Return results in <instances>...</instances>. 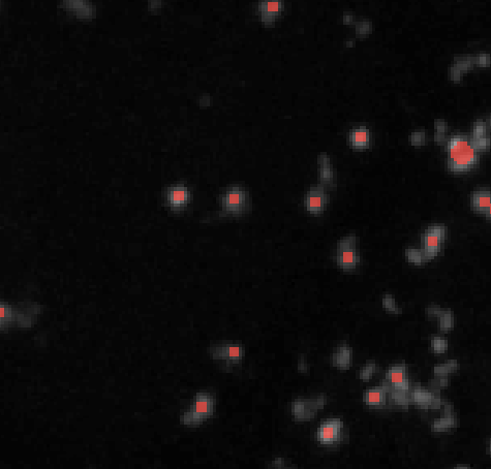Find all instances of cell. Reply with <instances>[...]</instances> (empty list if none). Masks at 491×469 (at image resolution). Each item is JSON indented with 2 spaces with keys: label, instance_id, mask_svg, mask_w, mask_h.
I'll return each instance as SVG.
<instances>
[{
  "label": "cell",
  "instance_id": "6da1fadb",
  "mask_svg": "<svg viewBox=\"0 0 491 469\" xmlns=\"http://www.w3.org/2000/svg\"><path fill=\"white\" fill-rule=\"evenodd\" d=\"M39 311V307L35 304H26L18 307L1 304V328L7 326L9 323H16L20 327H30L35 322V318Z\"/></svg>",
  "mask_w": 491,
  "mask_h": 469
},
{
  "label": "cell",
  "instance_id": "484cf974",
  "mask_svg": "<svg viewBox=\"0 0 491 469\" xmlns=\"http://www.w3.org/2000/svg\"><path fill=\"white\" fill-rule=\"evenodd\" d=\"M405 257L406 259L414 262V264L416 265H421L422 262L424 261H426L424 259V256H423V253L421 250H418V249H413V248H408L405 250Z\"/></svg>",
  "mask_w": 491,
  "mask_h": 469
},
{
  "label": "cell",
  "instance_id": "7a4b0ae2",
  "mask_svg": "<svg viewBox=\"0 0 491 469\" xmlns=\"http://www.w3.org/2000/svg\"><path fill=\"white\" fill-rule=\"evenodd\" d=\"M360 257L357 249V238L349 235L339 240L336 249V262L342 270H353L357 268Z\"/></svg>",
  "mask_w": 491,
  "mask_h": 469
},
{
  "label": "cell",
  "instance_id": "ee69618b",
  "mask_svg": "<svg viewBox=\"0 0 491 469\" xmlns=\"http://www.w3.org/2000/svg\"><path fill=\"white\" fill-rule=\"evenodd\" d=\"M489 121H490V124H491V116H490V118H489Z\"/></svg>",
  "mask_w": 491,
  "mask_h": 469
},
{
  "label": "cell",
  "instance_id": "3957f363",
  "mask_svg": "<svg viewBox=\"0 0 491 469\" xmlns=\"http://www.w3.org/2000/svg\"><path fill=\"white\" fill-rule=\"evenodd\" d=\"M214 401L211 395L206 393H199L195 396V401L193 407L184 414L183 423L186 425L196 424L202 419L208 417L213 413Z\"/></svg>",
  "mask_w": 491,
  "mask_h": 469
},
{
  "label": "cell",
  "instance_id": "d6a6232c",
  "mask_svg": "<svg viewBox=\"0 0 491 469\" xmlns=\"http://www.w3.org/2000/svg\"><path fill=\"white\" fill-rule=\"evenodd\" d=\"M428 230H430V232L433 234H436L437 236L441 238V239H443V238L445 237V234H446V227L444 226H438V225L432 226L428 228Z\"/></svg>",
  "mask_w": 491,
  "mask_h": 469
},
{
  "label": "cell",
  "instance_id": "f546056e",
  "mask_svg": "<svg viewBox=\"0 0 491 469\" xmlns=\"http://www.w3.org/2000/svg\"><path fill=\"white\" fill-rule=\"evenodd\" d=\"M474 60L479 67H488L491 63V56L488 54H480L478 56H474Z\"/></svg>",
  "mask_w": 491,
  "mask_h": 469
},
{
  "label": "cell",
  "instance_id": "1f68e13d",
  "mask_svg": "<svg viewBox=\"0 0 491 469\" xmlns=\"http://www.w3.org/2000/svg\"><path fill=\"white\" fill-rule=\"evenodd\" d=\"M356 30L358 35H364L369 34L370 31V24L368 22H360L356 25Z\"/></svg>",
  "mask_w": 491,
  "mask_h": 469
},
{
  "label": "cell",
  "instance_id": "ac0fdd59",
  "mask_svg": "<svg viewBox=\"0 0 491 469\" xmlns=\"http://www.w3.org/2000/svg\"><path fill=\"white\" fill-rule=\"evenodd\" d=\"M472 206L477 211H486L491 203V192L489 191H478L472 196Z\"/></svg>",
  "mask_w": 491,
  "mask_h": 469
},
{
  "label": "cell",
  "instance_id": "ffe728a7",
  "mask_svg": "<svg viewBox=\"0 0 491 469\" xmlns=\"http://www.w3.org/2000/svg\"><path fill=\"white\" fill-rule=\"evenodd\" d=\"M457 368H458L457 361L450 360L447 361L444 364L437 365L433 368V373H435L436 376H448L449 373L454 372Z\"/></svg>",
  "mask_w": 491,
  "mask_h": 469
},
{
  "label": "cell",
  "instance_id": "603a6c76",
  "mask_svg": "<svg viewBox=\"0 0 491 469\" xmlns=\"http://www.w3.org/2000/svg\"><path fill=\"white\" fill-rule=\"evenodd\" d=\"M383 307L386 309L387 311L389 312H392V313H402V308H399L397 306V304L395 302V299L394 297H393L392 295H386L385 297L383 298Z\"/></svg>",
  "mask_w": 491,
  "mask_h": 469
},
{
  "label": "cell",
  "instance_id": "ab89813d",
  "mask_svg": "<svg viewBox=\"0 0 491 469\" xmlns=\"http://www.w3.org/2000/svg\"><path fill=\"white\" fill-rule=\"evenodd\" d=\"M452 469H471V468L469 466H465V465H459V466L453 467Z\"/></svg>",
  "mask_w": 491,
  "mask_h": 469
},
{
  "label": "cell",
  "instance_id": "7402d4cb",
  "mask_svg": "<svg viewBox=\"0 0 491 469\" xmlns=\"http://www.w3.org/2000/svg\"><path fill=\"white\" fill-rule=\"evenodd\" d=\"M187 191L184 188H176L171 191L170 199L173 205H181L187 200Z\"/></svg>",
  "mask_w": 491,
  "mask_h": 469
},
{
  "label": "cell",
  "instance_id": "7bdbcfd3",
  "mask_svg": "<svg viewBox=\"0 0 491 469\" xmlns=\"http://www.w3.org/2000/svg\"><path fill=\"white\" fill-rule=\"evenodd\" d=\"M489 452H490V455H491V439H490V442H489Z\"/></svg>",
  "mask_w": 491,
  "mask_h": 469
},
{
  "label": "cell",
  "instance_id": "2e32d148",
  "mask_svg": "<svg viewBox=\"0 0 491 469\" xmlns=\"http://www.w3.org/2000/svg\"><path fill=\"white\" fill-rule=\"evenodd\" d=\"M387 392L385 391L383 386L380 388H374L368 390L364 395V401L367 405L380 407L385 405L387 400Z\"/></svg>",
  "mask_w": 491,
  "mask_h": 469
},
{
  "label": "cell",
  "instance_id": "f1b7e54d",
  "mask_svg": "<svg viewBox=\"0 0 491 469\" xmlns=\"http://www.w3.org/2000/svg\"><path fill=\"white\" fill-rule=\"evenodd\" d=\"M486 135V123L483 120H478L473 126V137H482Z\"/></svg>",
  "mask_w": 491,
  "mask_h": 469
},
{
  "label": "cell",
  "instance_id": "e0dca14e",
  "mask_svg": "<svg viewBox=\"0 0 491 469\" xmlns=\"http://www.w3.org/2000/svg\"><path fill=\"white\" fill-rule=\"evenodd\" d=\"M318 173H320L321 181L325 184H331L333 182V168L332 164L326 154H321L318 156Z\"/></svg>",
  "mask_w": 491,
  "mask_h": 469
},
{
  "label": "cell",
  "instance_id": "ba28073f",
  "mask_svg": "<svg viewBox=\"0 0 491 469\" xmlns=\"http://www.w3.org/2000/svg\"><path fill=\"white\" fill-rule=\"evenodd\" d=\"M247 204V194L242 188H232L223 197V206L227 212L239 213Z\"/></svg>",
  "mask_w": 491,
  "mask_h": 469
},
{
  "label": "cell",
  "instance_id": "5bb4252c",
  "mask_svg": "<svg viewBox=\"0 0 491 469\" xmlns=\"http://www.w3.org/2000/svg\"><path fill=\"white\" fill-rule=\"evenodd\" d=\"M437 393L439 392H429L422 388H414L413 391H411V399L412 402L416 403L417 405H419L422 408H430L432 400L435 398Z\"/></svg>",
  "mask_w": 491,
  "mask_h": 469
},
{
  "label": "cell",
  "instance_id": "83f0119b",
  "mask_svg": "<svg viewBox=\"0 0 491 469\" xmlns=\"http://www.w3.org/2000/svg\"><path fill=\"white\" fill-rule=\"evenodd\" d=\"M431 347L436 352H443L448 348V342L438 337H433L431 339Z\"/></svg>",
  "mask_w": 491,
  "mask_h": 469
},
{
  "label": "cell",
  "instance_id": "cb8c5ba5",
  "mask_svg": "<svg viewBox=\"0 0 491 469\" xmlns=\"http://www.w3.org/2000/svg\"><path fill=\"white\" fill-rule=\"evenodd\" d=\"M476 63L474 56H458L455 57V67L460 70L470 69L472 65Z\"/></svg>",
  "mask_w": 491,
  "mask_h": 469
},
{
  "label": "cell",
  "instance_id": "5b68a950",
  "mask_svg": "<svg viewBox=\"0 0 491 469\" xmlns=\"http://www.w3.org/2000/svg\"><path fill=\"white\" fill-rule=\"evenodd\" d=\"M325 395H317L308 399H297L292 403V413L297 419H309L316 416V411L324 407Z\"/></svg>",
  "mask_w": 491,
  "mask_h": 469
},
{
  "label": "cell",
  "instance_id": "836d02e7",
  "mask_svg": "<svg viewBox=\"0 0 491 469\" xmlns=\"http://www.w3.org/2000/svg\"><path fill=\"white\" fill-rule=\"evenodd\" d=\"M271 466L276 469H296V467L295 466H291V467L285 466L284 460L282 458H275L273 460V462L271 463Z\"/></svg>",
  "mask_w": 491,
  "mask_h": 469
},
{
  "label": "cell",
  "instance_id": "f35d334b",
  "mask_svg": "<svg viewBox=\"0 0 491 469\" xmlns=\"http://www.w3.org/2000/svg\"><path fill=\"white\" fill-rule=\"evenodd\" d=\"M445 139H446V137H445V134H440V133H436V135H435V139H436V141H437V142H438V143H441V142H444V141H445Z\"/></svg>",
  "mask_w": 491,
  "mask_h": 469
},
{
  "label": "cell",
  "instance_id": "277c9868",
  "mask_svg": "<svg viewBox=\"0 0 491 469\" xmlns=\"http://www.w3.org/2000/svg\"><path fill=\"white\" fill-rule=\"evenodd\" d=\"M382 386L387 392V394L392 391H410L411 383L406 377L405 364L399 363L392 365L388 369Z\"/></svg>",
  "mask_w": 491,
  "mask_h": 469
},
{
  "label": "cell",
  "instance_id": "74e56055",
  "mask_svg": "<svg viewBox=\"0 0 491 469\" xmlns=\"http://www.w3.org/2000/svg\"><path fill=\"white\" fill-rule=\"evenodd\" d=\"M298 369L300 370V371H306V370H307L306 362H304L303 360H300L298 362Z\"/></svg>",
  "mask_w": 491,
  "mask_h": 469
},
{
  "label": "cell",
  "instance_id": "7c38bea8",
  "mask_svg": "<svg viewBox=\"0 0 491 469\" xmlns=\"http://www.w3.org/2000/svg\"><path fill=\"white\" fill-rule=\"evenodd\" d=\"M333 365L337 368H349L351 363V348L349 345H339L335 348L332 356Z\"/></svg>",
  "mask_w": 491,
  "mask_h": 469
},
{
  "label": "cell",
  "instance_id": "4dcf8cb0",
  "mask_svg": "<svg viewBox=\"0 0 491 469\" xmlns=\"http://www.w3.org/2000/svg\"><path fill=\"white\" fill-rule=\"evenodd\" d=\"M425 138H426V136H425L423 131H416V133H413L411 136V142L413 145L418 146L424 143Z\"/></svg>",
  "mask_w": 491,
  "mask_h": 469
},
{
  "label": "cell",
  "instance_id": "8d00e7d4",
  "mask_svg": "<svg viewBox=\"0 0 491 469\" xmlns=\"http://www.w3.org/2000/svg\"><path fill=\"white\" fill-rule=\"evenodd\" d=\"M450 72V77H451V79L455 82H458L460 80V77H461V70L459 69H457L455 65L454 67H452L451 69H450L449 70Z\"/></svg>",
  "mask_w": 491,
  "mask_h": 469
},
{
  "label": "cell",
  "instance_id": "9a60e30c",
  "mask_svg": "<svg viewBox=\"0 0 491 469\" xmlns=\"http://www.w3.org/2000/svg\"><path fill=\"white\" fill-rule=\"evenodd\" d=\"M282 3L281 1H263L260 4L262 19L265 23H273L274 19L281 10Z\"/></svg>",
  "mask_w": 491,
  "mask_h": 469
},
{
  "label": "cell",
  "instance_id": "d6986e66",
  "mask_svg": "<svg viewBox=\"0 0 491 469\" xmlns=\"http://www.w3.org/2000/svg\"><path fill=\"white\" fill-rule=\"evenodd\" d=\"M351 139L357 147L366 146L368 144V141H369V133L365 128L356 129L351 134Z\"/></svg>",
  "mask_w": 491,
  "mask_h": 469
},
{
  "label": "cell",
  "instance_id": "b9f144b4",
  "mask_svg": "<svg viewBox=\"0 0 491 469\" xmlns=\"http://www.w3.org/2000/svg\"><path fill=\"white\" fill-rule=\"evenodd\" d=\"M351 19H353V17H351V16H349V15L345 16V21H346L347 23H350Z\"/></svg>",
  "mask_w": 491,
  "mask_h": 469
},
{
  "label": "cell",
  "instance_id": "e575fe53",
  "mask_svg": "<svg viewBox=\"0 0 491 469\" xmlns=\"http://www.w3.org/2000/svg\"><path fill=\"white\" fill-rule=\"evenodd\" d=\"M435 127L437 129V133L445 134L446 133V129H447V123L443 119H437L435 121Z\"/></svg>",
  "mask_w": 491,
  "mask_h": 469
},
{
  "label": "cell",
  "instance_id": "4fadbf2b",
  "mask_svg": "<svg viewBox=\"0 0 491 469\" xmlns=\"http://www.w3.org/2000/svg\"><path fill=\"white\" fill-rule=\"evenodd\" d=\"M456 426V418L452 413V405L446 403L445 404V417L436 419L432 424V431L441 432L446 431L450 428Z\"/></svg>",
  "mask_w": 491,
  "mask_h": 469
},
{
  "label": "cell",
  "instance_id": "30bf717a",
  "mask_svg": "<svg viewBox=\"0 0 491 469\" xmlns=\"http://www.w3.org/2000/svg\"><path fill=\"white\" fill-rule=\"evenodd\" d=\"M326 204V193L322 186L313 187L305 197L306 209L310 213H321Z\"/></svg>",
  "mask_w": 491,
  "mask_h": 469
},
{
  "label": "cell",
  "instance_id": "9c48e42d",
  "mask_svg": "<svg viewBox=\"0 0 491 469\" xmlns=\"http://www.w3.org/2000/svg\"><path fill=\"white\" fill-rule=\"evenodd\" d=\"M211 357L215 360H224L228 362H238L244 356V348L241 345H218L212 347L209 349Z\"/></svg>",
  "mask_w": 491,
  "mask_h": 469
},
{
  "label": "cell",
  "instance_id": "d590c367",
  "mask_svg": "<svg viewBox=\"0 0 491 469\" xmlns=\"http://www.w3.org/2000/svg\"><path fill=\"white\" fill-rule=\"evenodd\" d=\"M441 310L443 309H441L438 305H435V304H432V305L427 307L426 311H427V314L429 316H439Z\"/></svg>",
  "mask_w": 491,
  "mask_h": 469
},
{
  "label": "cell",
  "instance_id": "60d3db41",
  "mask_svg": "<svg viewBox=\"0 0 491 469\" xmlns=\"http://www.w3.org/2000/svg\"><path fill=\"white\" fill-rule=\"evenodd\" d=\"M485 212H486V214H487V216H488V217H491V203H490V205L488 206V208H487V210H486Z\"/></svg>",
  "mask_w": 491,
  "mask_h": 469
},
{
  "label": "cell",
  "instance_id": "d4e9b609",
  "mask_svg": "<svg viewBox=\"0 0 491 469\" xmlns=\"http://www.w3.org/2000/svg\"><path fill=\"white\" fill-rule=\"evenodd\" d=\"M376 369V363L374 361H368L367 363L360 369L359 371V377L360 380L362 381H368L370 378V376L375 372Z\"/></svg>",
  "mask_w": 491,
  "mask_h": 469
},
{
  "label": "cell",
  "instance_id": "8fae6325",
  "mask_svg": "<svg viewBox=\"0 0 491 469\" xmlns=\"http://www.w3.org/2000/svg\"><path fill=\"white\" fill-rule=\"evenodd\" d=\"M441 238L437 236L436 234L431 233L430 230H427L426 234H424L422 237V245L423 247L421 249L425 261L431 260L432 258L436 257V254L439 250V245H440Z\"/></svg>",
  "mask_w": 491,
  "mask_h": 469
},
{
  "label": "cell",
  "instance_id": "8992f818",
  "mask_svg": "<svg viewBox=\"0 0 491 469\" xmlns=\"http://www.w3.org/2000/svg\"><path fill=\"white\" fill-rule=\"evenodd\" d=\"M478 161V150L470 143L463 149L449 154L448 166L453 172H463L469 170Z\"/></svg>",
  "mask_w": 491,
  "mask_h": 469
},
{
  "label": "cell",
  "instance_id": "44dd1931",
  "mask_svg": "<svg viewBox=\"0 0 491 469\" xmlns=\"http://www.w3.org/2000/svg\"><path fill=\"white\" fill-rule=\"evenodd\" d=\"M453 313L450 310H441L439 314V326L443 331L450 330L453 327Z\"/></svg>",
  "mask_w": 491,
  "mask_h": 469
},
{
  "label": "cell",
  "instance_id": "4316f807",
  "mask_svg": "<svg viewBox=\"0 0 491 469\" xmlns=\"http://www.w3.org/2000/svg\"><path fill=\"white\" fill-rule=\"evenodd\" d=\"M471 142L473 144V146L476 148V149L479 151V150H484V149H487V148L490 146L491 144V141H490V139L489 137H487L486 135L485 136H482V137H472L471 138Z\"/></svg>",
  "mask_w": 491,
  "mask_h": 469
},
{
  "label": "cell",
  "instance_id": "52a82bcc",
  "mask_svg": "<svg viewBox=\"0 0 491 469\" xmlns=\"http://www.w3.org/2000/svg\"><path fill=\"white\" fill-rule=\"evenodd\" d=\"M342 422L339 418H330L323 422L317 429V439L322 443H333L339 440Z\"/></svg>",
  "mask_w": 491,
  "mask_h": 469
}]
</instances>
